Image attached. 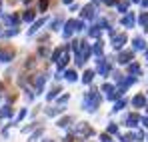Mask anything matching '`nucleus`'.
Returning a JSON list of instances; mask_svg holds the SVG:
<instances>
[{"label":"nucleus","mask_w":148,"mask_h":142,"mask_svg":"<svg viewBox=\"0 0 148 142\" xmlns=\"http://www.w3.org/2000/svg\"><path fill=\"white\" fill-rule=\"evenodd\" d=\"M12 56H14V50H12V48H8V50L0 48V60L8 62V60H12Z\"/></svg>","instance_id":"nucleus-1"},{"label":"nucleus","mask_w":148,"mask_h":142,"mask_svg":"<svg viewBox=\"0 0 148 142\" xmlns=\"http://www.w3.org/2000/svg\"><path fill=\"white\" fill-rule=\"evenodd\" d=\"M92 16H94V6H90V4L84 6L82 8V18H92Z\"/></svg>","instance_id":"nucleus-2"},{"label":"nucleus","mask_w":148,"mask_h":142,"mask_svg":"<svg viewBox=\"0 0 148 142\" xmlns=\"http://www.w3.org/2000/svg\"><path fill=\"white\" fill-rule=\"evenodd\" d=\"M122 24L124 26H132V24H134V16H126V18L122 20Z\"/></svg>","instance_id":"nucleus-3"},{"label":"nucleus","mask_w":148,"mask_h":142,"mask_svg":"<svg viewBox=\"0 0 148 142\" xmlns=\"http://www.w3.org/2000/svg\"><path fill=\"white\" fill-rule=\"evenodd\" d=\"M130 58H132V52H124L122 56H120V62H128Z\"/></svg>","instance_id":"nucleus-4"},{"label":"nucleus","mask_w":148,"mask_h":142,"mask_svg":"<svg viewBox=\"0 0 148 142\" xmlns=\"http://www.w3.org/2000/svg\"><path fill=\"white\" fill-rule=\"evenodd\" d=\"M48 8V0H40V12H46Z\"/></svg>","instance_id":"nucleus-5"},{"label":"nucleus","mask_w":148,"mask_h":142,"mask_svg":"<svg viewBox=\"0 0 148 142\" xmlns=\"http://www.w3.org/2000/svg\"><path fill=\"white\" fill-rule=\"evenodd\" d=\"M32 18H34V10H26L24 20H32Z\"/></svg>","instance_id":"nucleus-6"},{"label":"nucleus","mask_w":148,"mask_h":142,"mask_svg":"<svg viewBox=\"0 0 148 142\" xmlns=\"http://www.w3.org/2000/svg\"><path fill=\"white\" fill-rule=\"evenodd\" d=\"M140 24H142V26L148 24V14H142V16H140Z\"/></svg>","instance_id":"nucleus-7"},{"label":"nucleus","mask_w":148,"mask_h":142,"mask_svg":"<svg viewBox=\"0 0 148 142\" xmlns=\"http://www.w3.org/2000/svg\"><path fill=\"white\" fill-rule=\"evenodd\" d=\"M126 8H128V2H122V4L118 6V10H120V12H126Z\"/></svg>","instance_id":"nucleus-8"},{"label":"nucleus","mask_w":148,"mask_h":142,"mask_svg":"<svg viewBox=\"0 0 148 142\" xmlns=\"http://www.w3.org/2000/svg\"><path fill=\"white\" fill-rule=\"evenodd\" d=\"M8 114H10L8 108H2V110H0V116H8Z\"/></svg>","instance_id":"nucleus-9"},{"label":"nucleus","mask_w":148,"mask_h":142,"mask_svg":"<svg viewBox=\"0 0 148 142\" xmlns=\"http://www.w3.org/2000/svg\"><path fill=\"white\" fill-rule=\"evenodd\" d=\"M142 6H148V0H142Z\"/></svg>","instance_id":"nucleus-10"},{"label":"nucleus","mask_w":148,"mask_h":142,"mask_svg":"<svg viewBox=\"0 0 148 142\" xmlns=\"http://www.w3.org/2000/svg\"><path fill=\"white\" fill-rule=\"evenodd\" d=\"M64 2H66V4H68V2H72V0H64Z\"/></svg>","instance_id":"nucleus-11"},{"label":"nucleus","mask_w":148,"mask_h":142,"mask_svg":"<svg viewBox=\"0 0 148 142\" xmlns=\"http://www.w3.org/2000/svg\"><path fill=\"white\" fill-rule=\"evenodd\" d=\"M134 2H140V0H134Z\"/></svg>","instance_id":"nucleus-12"},{"label":"nucleus","mask_w":148,"mask_h":142,"mask_svg":"<svg viewBox=\"0 0 148 142\" xmlns=\"http://www.w3.org/2000/svg\"><path fill=\"white\" fill-rule=\"evenodd\" d=\"M146 56H148V52H146Z\"/></svg>","instance_id":"nucleus-13"}]
</instances>
